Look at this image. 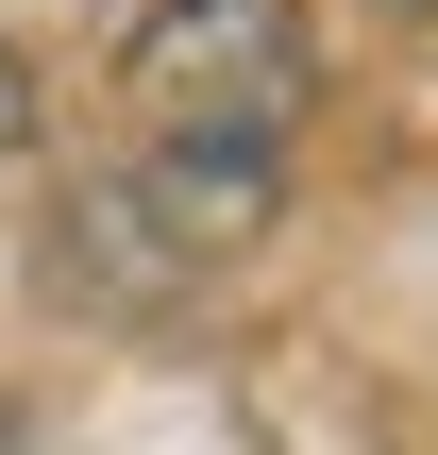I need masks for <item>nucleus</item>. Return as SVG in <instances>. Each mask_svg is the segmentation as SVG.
Segmentation results:
<instances>
[{
  "label": "nucleus",
  "instance_id": "obj_2",
  "mask_svg": "<svg viewBox=\"0 0 438 455\" xmlns=\"http://www.w3.org/2000/svg\"><path fill=\"white\" fill-rule=\"evenodd\" d=\"M34 118H51V84H34V51L0 34V152H34Z\"/></svg>",
  "mask_w": 438,
  "mask_h": 455
},
{
  "label": "nucleus",
  "instance_id": "obj_3",
  "mask_svg": "<svg viewBox=\"0 0 438 455\" xmlns=\"http://www.w3.org/2000/svg\"><path fill=\"white\" fill-rule=\"evenodd\" d=\"M405 17H422V0H405Z\"/></svg>",
  "mask_w": 438,
  "mask_h": 455
},
{
  "label": "nucleus",
  "instance_id": "obj_1",
  "mask_svg": "<svg viewBox=\"0 0 438 455\" xmlns=\"http://www.w3.org/2000/svg\"><path fill=\"white\" fill-rule=\"evenodd\" d=\"M304 17L287 0H135L118 34V118H135V186H101V220H152L186 270L270 236L287 135H304Z\"/></svg>",
  "mask_w": 438,
  "mask_h": 455
}]
</instances>
